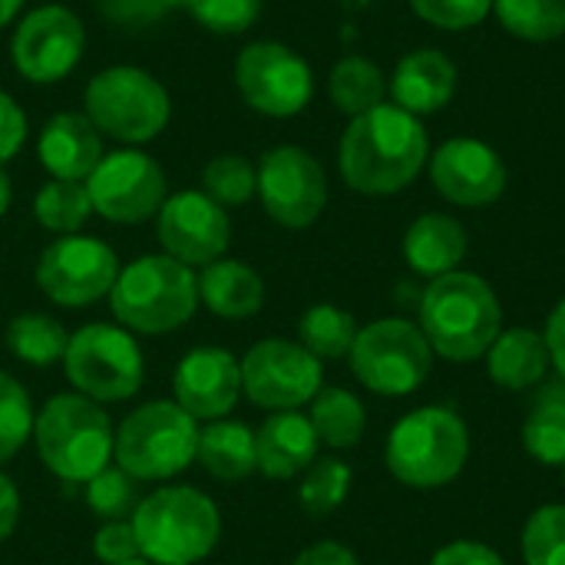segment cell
Masks as SVG:
<instances>
[{"label":"cell","mask_w":565,"mask_h":565,"mask_svg":"<svg viewBox=\"0 0 565 565\" xmlns=\"http://www.w3.org/2000/svg\"><path fill=\"white\" fill-rule=\"evenodd\" d=\"M328 89H331L334 106L354 119V116L371 113L374 106L384 103L387 83H384V73H381L371 60H364V56H344V60L331 70Z\"/></svg>","instance_id":"cell-32"},{"label":"cell","mask_w":565,"mask_h":565,"mask_svg":"<svg viewBox=\"0 0 565 565\" xmlns=\"http://www.w3.org/2000/svg\"><path fill=\"white\" fill-rule=\"evenodd\" d=\"M242 397L265 411H301L324 387V364L298 341L262 338L242 358Z\"/></svg>","instance_id":"cell-12"},{"label":"cell","mask_w":565,"mask_h":565,"mask_svg":"<svg viewBox=\"0 0 565 565\" xmlns=\"http://www.w3.org/2000/svg\"><path fill=\"white\" fill-rule=\"evenodd\" d=\"M348 364L371 394L407 397L424 387L434 367V351L420 324L404 318H377L358 331Z\"/></svg>","instance_id":"cell-10"},{"label":"cell","mask_w":565,"mask_h":565,"mask_svg":"<svg viewBox=\"0 0 565 565\" xmlns=\"http://www.w3.org/2000/svg\"><path fill=\"white\" fill-rule=\"evenodd\" d=\"M86 192L93 202V215L113 225H142L156 218L162 202L169 199L162 166L136 146L106 152L89 172Z\"/></svg>","instance_id":"cell-13"},{"label":"cell","mask_w":565,"mask_h":565,"mask_svg":"<svg viewBox=\"0 0 565 565\" xmlns=\"http://www.w3.org/2000/svg\"><path fill=\"white\" fill-rule=\"evenodd\" d=\"M430 182L447 202L480 209L503 195L507 166L500 152L480 139H450L430 162Z\"/></svg>","instance_id":"cell-19"},{"label":"cell","mask_w":565,"mask_h":565,"mask_svg":"<svg viewBox=\"0 0 565 565\" xmlns=\"http://www.w3.org/2000/svg\"><path fill=\"white\" fill-rule=\"evenodd\" d=\"M60 367L70 391L103 407L132 401L146 384L142 344L116 321H89L70 331V344Z\"/></svg>","instance_id":"cell-8"},{"label":"cell","mask_w":565,"mask_h":565,"mask_svg":"<svg viewBox=\"0 0 565 565\" xmlns=\"http://www.w3.org/2000/svg\"><path fill=\"white\" fill-rule=\"evenodd\" d=\"M543 338H546V348H550V361L556 364V371L565 377V298L553 308Z\"/></svg>","instance_id":"cell-47"},{"label":"cell","mask_w":565,"mask_h":565,"mask_svg":"<svg viewBox=\"0 0 565 565\" xmlns=\"http://www.w3.org/2000/svg\"><path fill=\"white\" fill-rule=\"evenodd\" d=\"M454 89H457V66L440 50H417L404 56L391 79L394 106L414 116L444 109L454 99Z\"/></svg>","instance_id":"cell-23"},{"label":"cell","mask_w":565,"mask_h":565,"mask_svg":"<svg viewBox=\"0 0 565 565\" xmlns=\"http://www.w3.org/2000/svg\"><path fill=\"white\" fill-rule=\"evenodd\" d=\"M430 565H507V559L477 540H454L434 553Z\"/></svg>","instance_id":"cell-44"},{"label":"cell","mask_w":565,"mask_h":565,"mask_svg":"<svg viewBox=\"0 0 565 565\" xmlns=\"http://www.w3.org/2000/svg\"><path fill=\"white\" fill-rule=\"evenodd\" d=\"M83 46H86V30L79 17L60 3H46L30 10L17 23L10 40V56L23 79L60 83L79 66Z\"/></svg>","instance_id":"cell-16"},{"label":"cell","mask_w":565,"mask_h":565,"mask_svg":"<svg viewBox=\"0 0 565 565\" xmlns=\"http://www.w3.org/2000/svg\"><path fill=\"white\" fill-rule=\"evenodd\" d=\"M467 255V228L444 212L420 215L404 235V258L424 278H440L457 271Z\"/></svg>","instance_id":"cell-25"},{"label":"cell","mask_w":565,"mask_h":565,"mask_svg":"<svg viewBox=\"0 0 565 565\" xmlns=\"http://www.w3.org/2000/svg\"><path fill=\"white\" fill-rule=\"evenodd\" d=\"M40 166L50 172V179L66 182H86L89 172L99 166L103 152V132L89 122L86 113H56L46 119L40 139H36Z\"/></svg>","instance_id":"cell-21"},{"label":"cell","mask_w":565,"mask_h":565,"mask_svg":"<svg viewBox=\"0 0 565 565\" xmlns=\"http://www.w3.org/2000/svg\"><path fill=\"white\" fill-rule=\"evenodd\" d=\"M358 321L351 311L338 308V305H311L301 321H298V344L315 354L321 364L324 361H344L354 348V338H358Z\"/></svg>","instance_id":"cell-29"},{"label":"cell","mask_w":565,"mask_h":565,"mask_svg":"<svg viewBox=\"0 0 565 565\" xmlns=\"http://www.w3.org/2000/svg\"><path fill=\"white\" fill-rule=\"evenodd\" d=\"M139 556L152 565H199L222 543L218 503L189 483H159L129 516Z\"/></svg>","instance_id":"cell-2"},{"label":"cell","mask_w":565,"mask_h":565,"mask_svg":"<svg viewBox=\"0 0 565 565\" xmlns=\"http://www.w3.org/2000/svg\"><path fill=\"white\" fill-rule=\"evenodd\" d=\"M116 424L109 411L76 391L46 397L33 417V450L40 467L60 483L83 487L113 463Z\"/></svg>","instance_id":"cell-4"},{"label":"cell","mask_w":565,"mask_h":565,"mask_svg":"<svg viewBox=\"0 0 565 565\" xmlns=\"http://www.w3.org/2000/svg\"><path fill=\"white\" fill-rule=\"evenodd\" d=\"M563 483H565V467H563Z\"/></svg>","instance_id":"cell-51"},{"label":"cell","mask_w":565,"mask_h":565,"mask_svg":"<svg viewBox=\"0 0 565 565\" xmlns=\"http://www.w3.org/2000/svg\"><path fill=\"white\" fill-rule=\"evenodd\" d=\"M411 7L440 30H467L490 13L493 0H411Z\"/></svg>","instance_id":"cell-40"},{"label":"cell","mask_w":565,"mask_h":565,"mask_svg":"<svg viewBox=\"0 0 565 565\" xmlns=\"http://www.w3.org/2000/svg\"><path fill=\"white\" fill-rule=\"evenodd\" d=\"M20 7H23V0H0V30L20 13Z\"/></svg>","instance_id":"cell-49"},{"label":"cell","mask_w":565,"mask_h":565,"mask_svg":"<svg viewBox=\"0 0 565 565\" xmlns=\"http://www.w3.org/2000/svg\"><path fill=\"white\" fill-rule=\"evenodd\" d=\"M298 480H301L298 483V507L311 520H328L331 513H338L348 503L354 470L348 460L328 454V457H318Z\"/></svg>","instance_id":"cell-30"},{"label":"cell","mask_w":565,"mask_h":565,"mask_svg":"<svg viewBox=\"0 0 565 565\" xmlns=\"http://www.w3.org/2000/svg\"><path fill=\"white\" fill-rule=\"evenodd\" d=\"M500 23L520 40H556L565 33V0H493Z\"/></svg>","instance_id":"cell-34"},{"label":"cell","mask_w":565,"mask_h":565,"mask_svg":"<svg viewBox=\"0 0 565 565\" xmlns=\"http://www.w3.org/2000/svg\"><path fill=\"white\" fill-rule=\"evenodd\" d=\"M96 3L109 20L122 26H146L162 20L169 10L182 7V0H96Z\"/></svg>","instance_id":"cell-42"},{"label":"cell","mask_w":565,"mask_h":565,"mask_svg":"<svg viewBox=\"0 0 565 565\" xmlns=\"http://www.w3.org/2000/svg\"><path fill=\"white\" fill-rule=\"evenodd\" d=\"M139 556V543L132 533L129 520H113V523H99V530L93 533V559L103 565L129 563Z\"/></svg>","instance_id":"cell-41"},{"label":"cell","mask_w":565,"mask_h":565,"mask_svg":"<svg viewBox=\"0 0 565 565\" xmlns=\"http://www.w3.org/2000/svg\"><path fill=\"white\" fill-rule=\"evenodd\" d=\"M523 563L565 565V503L540 507L523 526Z\"/></svg>","instance_id":"cell-38"},{"label":"cell","mask_w":565,"mask_h":565,"mask_svg":"<svg viewBox=\"0 0 565 565\" xmlns=\"http://www.w3.org/2000/svg\"><path fill=\"white\" fill-rule=\"evenodd\" d=\"M156 238L169 258L189 268H205L225 258L232 245V218L202 189H185L162 202L156 215Z\"/></svg>","instance_id":"cell-17"},{"label":"cell","mask_w":565,"mask_h":565,"mask_svg":"<svg viewBox=\"0 0 565 565\" xmlns=\"http://www.w3.org/2000/svg\"><path fill=\"white\" fill-rule=\"evenodd\" d=\"M172 401L199 424L232 417L242 401L238 354L222 344L189 348L172 371Z\"/></svg>","instance_id":"cell-18"},{"label":"cell","mask_w":565,"mask_h":565,"mask_svg":"<svg viewBox=\"0 0 565 565\" xmlns=\"http://www.w3.org/2000/svg\"><path fill=\"white\" fill-rule=\"evenodd\" d=\"M202 424L172 397L146 401L116 424L113 463L136 483H172L195 467Z\"/></svg>","instance_id":"cell-6"},{"label":"cell","mask_w":565,"mask_h":565,"mask_svg":"<svg viewBox=\"0 0 565 565\" xmlns=\"http://www.w3.org/2000/svg\"><path fill=\"white\" fill-rule=\"evenodd\" d=\"M20 513H23V500H20V487L13 483L10 473L0 470V546L17 533L20 526Z\"/></svg>","instance_id":"cell-46"},{"label":"cell","mask_w":565,"mask_h":565,"mask_svg":"<svg viewBox=\"0 0 565 565\" xmlns=\"http://www.w3.org/2000/svg\"><path fill=\"white\" fill-rule=\"evenodd\" d=\"M119 565H152L149 559H142V556H136V559H129V563H119Z\"/></svg>","instance_id":"cell-50"},{"label":"cell","mask_w":565,"mask_h":565,"mask_svg":"<svg viewBox=\"0 0 565 565\" xmlns=\"http://www.w3.org/2000/svg\"><path fill=\"white\" fill-rule=\"evenodd\" d=\"M523 447L543 467H565V401H546L526 417Z\"/></svg>","instance_id":"cell-37"},{"label":"cell","mask_w":565,"mask_h":565,"mask_svg":"<svg viewBox=\"0 0 565 565\" xmlns=\"http://www.w3.org/2000/svg\"><path fill=\"white\" fill-rule=\"evenodd\" d=\"M83 500L99 523H113V520H129L142 497H139V483L126 470L109 463L89 483H83Z\"/></svg>","instance_id":"cell-35"},{"label":"cell","mask_w":565,"mask_h":565,"mask_svg":"<svg viewBox=\"0 0 565 565\" xmlns=\"http://www.w3.org/2000/svg\"><path fill=\"white\" fill-rule=\"evenodd\" d=\"M113 321L136 338H162L185 328L199 311V278L189 265L159 255H142L119 268L109 291Z\"/></svg>","instance_id":"cell-5"},{"label":"cell","mask_w":565,"mask_h":565,"mask_svg":"<svg viewBox=\"0 0 565 565\" xmlns=\"http://www.w3.org/2000/svg\"><path fill=\"white\" fill-rule=\"evenodd\" d=\"M33 417L36 407L30 391L10 371H0V470L33 440Z\"/></svg>","instance_id":"cell-33"},{"label":"cell","mask_w":565,"mask_h":565,"mask_svg":"<svg viewBox=\"0 0 565 565\" xmlns=\"http://www.w3.org/2000/svg\"><path fill=\"white\" fill-rule=\"evenodd\" d=\"M546 338L533 328H507L487 351V367L497 387L503 391H530L550 371Z\"/></svg>","instance_id":"cell-26"},{"label":"cell","mask_w":565,"mask_h":565,"mask_svg":"<svg viewBox=\"0 0 565 565\" xmlns=\"http://www.w3.org/2000/svg\"><path fill=\"white\" fill-rule=\"evenodd\" d=\"M10 202H13V182H10V175L3 172V166H0V218L7 215Z\"/></svg>","instance_id":"cell-48"},{"label":"cell","mask_w":565,"mask_h":565,"mask_svg":"<svg viewBox=\"0 0 565 565\" xmlns=\"http://www.w3.org/2000/svg\"><path fill=\"white\" fill-rule=\"evenodd\" d=\"M89 215H93V202H89L86 182L50 179L33 195V218L40 222V228L53 232L56 238L79 235V228L89 222Z\"/></svg>","instance_id":"cell-31"},{"label":"cell","mask_w":565,"mask_h":565,"mask_svg":"<svg viewBox=\"0 0 565 565\" xmlns=\"http://www.w3.org/2000/svg\"><path fill=\"white\" fill-rule=\"evenodd\" d=\"M291 565H361V559L351 546H344L338 540H318V543L305 546L291 559Z\"/></svg>","instance_id":"cell-45"},{"label":"cell","mask_w":565,"mask_h":565,"mask_svg":"<svg viewBox=\"0 0 565 565\" xmlns=\"http://www.w3.org/2000/svg\"><path fill=\"white\" fill-rule=\"evenodd\" d=\"M199 308L222 321H248L265 308V278L238 258L199 268Z\"/></svg>","instance_id":"cell-22"},{"label":"cell","mask_w":565,"mask_h":565,"mask_svg":"<svg viewBox=\"0 0 565 565\" xmlns=\"http://www.w3.org/2000/svg\"><path fill=\"white\" fill-rule=\"evenodd\" d=\"M258 199L281 228H311L328 205V175L301 146H275L258 159Z\"/></svg>","instance_id":"cell-15"},{"label":"cell","mask_w":565,"mask_h":565,"mask_svg":"<svg viewBox=\"0 0 565 565\" xmlns=\"http://www.w3.org/2000/svg\"><path fill=\"white\" fill-rule=\"evenodd\" d=\"M195 467H202V473L218 483L248 480L252 473H258L255 427H248L245 420H235V417L202 424Z\"/></svg>","instance_id":"cell-24"},{"label":"cell","mask_w":565,"mask_h":565,"mask_svg":"<svg viewBox=\"0 0 565 565\" xmlns=\"http://www.w3.org/2000/svg\"><path fill=\"white\" fill-rule=\"evenodd\" d=\"M89 122L126 146H142L162 136L172 116L166 86L142 66H109L99 70L83 93Z\"/></svg>","instance_id":"cell-9"},{"label":"cell","mask_w":565,"mask_h":565,"mask_svg":"<svg viewBox=\"0 0 565 565\" xmlns=\"http://www.w3.org/2000/svg\"><path fill=\"white\" fill-rule=\"evenodd\" d=\"M182 7L199 26L222 36L245 33L262 13V0H182Z\"/></svg>","instance_id":"cell-39"},{"label":"cell","mask_w":565,"mask_h":565,"mask_svg":"<svg viewBox=\"0 0 565 565\" xmlns=\"http://www.w3.org/2000/svg\"><path fill=\"white\" fill-rule=\"evenodd\" d=\"M321 440L301 411H278L268 414L255 427V454H258V473L268 480H298L321 454Z\"/></svg>","instance_id":"cell-20"},{"label":"cell","mask_w":565,"mask_h":565,"mask_svg":"<svg viewBox=\"0 0 565 565\" xmlns=\"http://www.w3.org/2000/svg\"><path fill=\"white\" fill-rule=\"evenodd\" d=\"M26 139V116L10 93L0 89V166L10 162Z\"/></svg>","instance_id":"cell-43"},{"label":"cell","mask_w":565,"mask_h":565,"mask_svg":"<svg viewBox=\"0 0 565 565\" xmlns=\"http://www.w3.org/2000/svg\"><path fill=\"white\" fill-rule=\"evenodd\" d=\"M420 331L430 351L454 364L487 358L503 331V308L497 291L473 271H450L430 278L420 295Z\"/></svg>","instance_id":"cell-3"},{"label":"cell","mask_w":565,"mask_h":565,"mask_svg":"<svg viewBox=\"0 0 565 565\" xmlns=\"http://www.w3.org/2000/svg\"><path fill=\"white\" fill-rule=\"evenodd\" d=\"M116 252L93 235H60L53 238L33 268V281L46 301L66 311L93 308L109 298L119 275Z\"/></svg>","instance_id":"cell-11"},{"label":"cell","mask_w":565,"mask_h":565,"mask_svg":"<svg viewBox=\"0 0 565 565\" xmlns=\"http://www.w3.org/2000/svg\"><path fill=\"white\" fill-rule=\"evenodd\" d=\"M430 156L420 119L394 103L351 119L341 136V175L361 195H394L407 189Z\"/></svg>","instance_id":"cell-1"},{"label":"cell","mask_w":565,"mask_h":565,"mask_svg":"<svg viewBox=\"0 0 565 565\" xmlns=\"http://www.w3.org/2000/svg\"><path fill=\"white\" fill-rule=\"evenodd\" d=\"M202 192L215 199L222 209L245 205L258 192V169L245 156H215L202 169Z\"/></svg>","instance_id":"cell-36"},{"label":"cell","mask_w":565,"mask_h":565,"mask_svg":"<svg viewBox=\"0 0 565 565\" xmlns=\"http://www.w3.org/2000/svg\"><path fill=\"white\" fill-rule=\"evenodd\" d=\"M308 420L321 440V447L331 450H351L364 440L367 430V411L358 394L348 387H321L315 401L308 404Z\"/></svg>","instance_id":"cell-27"},{"label":"cell","mask_w":565,"mask_h":565,"mask_svg":"<svg viewBox=\"0 0 565 565\" xmlns=\"http://www.w3.org/2000/svg\"><path fill=\"white\" fill-rule=\"evenodd\" d=\"M235 86L242 99L271 119L298 116L315 93V76L305 56L278 40H255L235 60Z\"/></svg>","instance_id":"cell-14"},{"label":"cell","mask_w":565,"mask_h":565,"mask_svg":"<svg viewBox=\"0 0 565 565\" xmlns=\"http://www.w3.org/2000/svg\"><path fill=\"white\" fill-rule=\"evenodd\" d=\"M384 460L397 483L411 490H440L463 473L470 460V430L450 407H417L391 427Z\"/></svg>","instance_id":"cell-7"},{"label":"cell","mask_w":565,"mask_h":565,"mask_svg":"<svg viewBox=\"0 0 565 565\" xmlns=\"http://www.w3.org/2000/svg\"><path fill=\"white\" fill-rule=\"evenodd\" d=\"M3 344H7V351L20 364L46 371V367L63 364V354H66V344H70V331L53 315L23 311V315L7 321Z\"/></svg>","instance_id":"cell-28"}]
</instances>
